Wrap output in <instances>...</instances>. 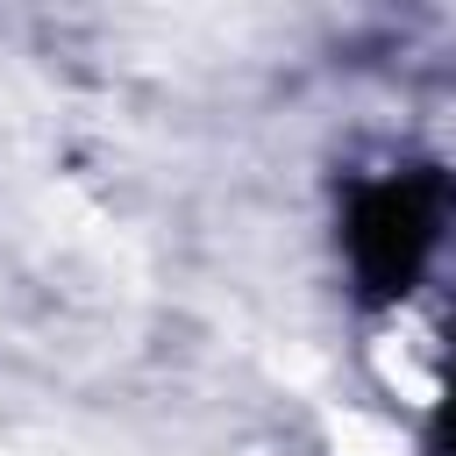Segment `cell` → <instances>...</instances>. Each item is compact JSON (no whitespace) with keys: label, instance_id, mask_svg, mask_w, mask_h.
<instances>
[{"label":"cell","instance_id":"obj_2","mask_svg":"<svg viewBox=\"0 0 456 456\" xmlns=\"http://www.w3.org/2000/svg\"><path fill=\"white\" fill-rule=\"evenodd\" d=\"M435 456H456V356H449V392H442V413H435Z\"/></svg>","mask_w":456,"mask_h":456},{"label":"cell","instance_id":"obj_1","mask_svg":"<svg viewBox=\"0 0 456 456\" xmlns=\"http://www.w3.org/2000/svg\"><path fill=\"white\" fill-rule=\"evenodd\" d=\"M342 249H349V271L363 292H378V299L406 292L428 271V256L442 249V185L413 178V171L356 185L349 214H342Z\"/></svg>","mask_w":456,"mask_h":456}]
</instances>
